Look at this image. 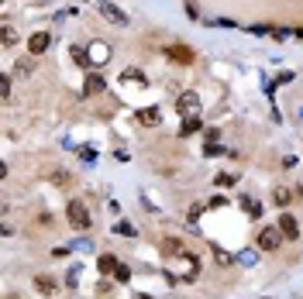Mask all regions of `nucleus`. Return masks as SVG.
<instances>
[{"label": "nucleus", "mask_w": 303, "mask_h": 299, "mask_svg": "<svg viewBox=\"0 0 303 299\" xmlns=\"http://www.w3.org/2000/svg\"><path fill=\"white\" fill-rule=\"evenodd\" d=\"M69 224H73L76 230H86V227L93 224V220H90L86 203H79V200H73V203H69Z\"/></svg>", "instance_id": "1"}, {"label": "nucleus", "mask_w": 303, "mask_h": 299, "mask_svg": "<svg viewBox=\"0 0 303 299\" xmlns=\"http://www.w3.org/2000/svg\"><path fill=\"white\" fill-rule=\"evenodd\" d=\"M79 275H83V272H79V268H73V272H69V279H66V282H69V286H76V282H79Z\"/></svg>", "instance_id": "24"}, {"label": "nucleus", "mask_w": 303, "mask_h": 299, "mask_svg": "<svg viewBox=\"0 0 303 299\" xmlns=\"http://www.w3.org/2000/svg\"><path fill=\"white\" fill-rule=\"evenodd\" d=\"M121 79H124V83H138V86H149L142 69H124V73H121Z\"/></svg>", "instance_id": "13"}, {"label": "nucleus", "mask_w": 303, "mask_h": 299, "mask_svg": "<svg viewBox=\"0 0 303 299\" xmlns=\"http://www.w3.org/2000/svg\"><path fill=\"white\" fill-rule=\"evenodd\" d=\"M279 234H283L286 241H297V237H300V224H297V217L283 214V217H279Z\"/></svg>", "instance_id": "6"}, {"label": "nucleus", "mask_w": 303, "mask_h": 299, "mask_svg": "<svg viewBox=\"0 0 303 299\" xmlns=\"http://www.w3.org/2000/svg\"><path fill=\"white\" fill-rule=\"evenodd\" d=\"M176 107H179L183 117H200V96H197L193 89H190V93H179V103H176Z\"/></svg>", "instance_id": "3"}, {"label": "nucleus", "mask_w": 303, "mask_h": 299, "mask_svg": "<svg viewBox=\"0 0 303 299\" xmlns=\"http://www.w3.org/2000/svg\"><path fill=\"white\" fill-rule=\"evenodd\" d=\"M114 275H117V282H128V279H131V268H128V265H117Z\"/></svg>", "instance_id": "19"}, {"label": "nucleus", "mask_w": 303, "mask_h": 299, "mask_svg": "<svg viewBox=\"0 0 303 299\" xmlns=\"http://www.w3.org/2000/svg\"><path fill=\"white\" fill-rule=\"evenodd\" d=\"M193 131H200V117H186V121H183V131H179V134H183V138H190Z\"/></svg>", "instance_id": "16"}, {"label": "nucleus", "mask_w": 303, "mask_h": 299, "mask_svg": "<svg viewBox=\"0 0 303 299\" xmlns=\"http://www.w3.org/2000/svg\"><path fill=\"white\" fill-rule=\"evenodd\" d=\"M162 255H169V258H179V255H186V248H183V241L179 237H162Z\"/></svg>", "instance_id": "8"}, {"label": "nucleus", "mask_w": 303, "mask_h": 299, "mask_svg": "<svg viewBox=\"0 0 303 299\" xmlns=\"http://www.w3.org/2000/svg\"><path fill=\"white\" fill-rule=\"evenodd\" d=\"M73 59H76V66H93V62H90V52L79 48V45H73Z\"/></svg>", "instance_id": "17"}, {"label": "nucleus", "mask_w": 303, "mask_h": 299, "mask_svg": "<svg viewBox=\"0 0 303 299\" xmlns=\"http://www.w3.org/2000/svg\"><path fill=\"white\" fill-rule=\"evenodd\" d=\"M103 86H107V79H103V76H97V73L86 76V93H100Z\"/></svg>", "instance_id": "12"}, {"label": "nucleus", "mask_w": 303, "mask_h": 299, "mask_svg": "<svg viewBox=\"0 0 303 299\" xmlns=\"http://www.w3.org/2000/svg\"><path fill=\"white\" fill-rule=\"evenodd\" d=\"M135 121H138V124H145V128H155V124L162 121V114H158V107H145V110H138V114H135Z\"/></svg>", "instance_id": "9"}, {"label": "nucleus", "mask_w": 303, "mask_h": 299, "mask_svg": "<svg viewBox=\"0 0 303 299\" xmlns=\"http://www.w3.org/2000/svg\"><path fill=\"white\" fill-rule=\"evenodd\" d=\"M217 186H234V175H231V172H221V175H217Z\"/></svg>", "instance_id": "20"}, {"label": "nucleus", "mask_w": 303, "mask_h": 299, "mask_svg": "<svg viewBox=\"0 0 303 299\" xmlns=\"http://www.w3.org/2000/svg\"><path fill=\"white\" fill-rule=\"evenodd\" d=\"M49 45H52V35H49V31H35V35L28 38V52H31V55L49 52Z\"/></svg>", "instance_id": "5"}, {"label": "nucleus", "mask_w": 303, "mask_h": 299, "mask_svg": "<svg viewBox=\"0 0 303 299\" xmlns=\"http://www.w3.org/2000/svg\"><path fill=\"white\" fill-rule=\"evenodd\" d=\"M14 42H17V31L10 24H3V45H14Z\"/></svg>", "instance_id": "18"}, {"label": "nucleus", "mask_w": 303, "mask_h": 299, "mask_svg": "<svg viewBox=\"0 0 303 299\" xmlns=\"http://www.w3.org/2000/svg\"><path fill=\"white\" fill-rule=\"evenodd\" d=\"M272 200H276V207H290V200H293V193H290L286 186H279V189L272 193Z\"/></svg>", "instance_id": "14"}, {"label": "nucleus", "mask_w": 303, "mask_h": 299, "mask_svg": "<svg viewBox=\"0 0 303 299\" xmlns=\"http://www.w3.org/2000/svg\"><path fill=\"white\" fill-rule=\"evenodd\" d=\"M97 265H100V272H103V275H107V272H117V258H114V255H100V261H97Z\"/></svg>", "instance_id": "15"}, {"label": "nucleus", "mask_w": 303, "mask_h": 299, "mask_svg": "<svg viewBox=\"0 0 303 299\" xmlns=\"http://www.w3.org/2000/svg\"><path fill=\"white\" fill-rule=\"evenodd\" d=\"M100 14H103L110 24H117V28H128V14H124L114 0H100Z\"/></svg>", "instance_id": "2"}, {"label": "nucleus", "mask_w": 303, "mask_h": 299, "mask_svg": "<svg viewBox=\"0 0 303 299\" xmlns=\"http://www.w3.org/2000/svg\"><path fill=\"white\" fill-rule=\"evenodd\" d=\"M86 52H90V62H93V66H103V62L110 59V45H103V42H93Z\"/></svg>", "instance_id": "7"}, {"label": "nucleus", "mask_w": 303, "mask_h": 299, "mask_svg": "<svg viewBox=\"0 0 303 299\" xmlns=\"http://www.w3.org/2000/svg\"><path fill=\"white\" fill-rule=\"evenodd\" d=\"M279 244H283L279 227H262V230H258V248H262V251H276Z\"/></svg>", "instance_id": "4"}, {"label": "nucleus", "mask_w": 303, "mask_h": 299, "mask_svg": "<svg viewBox=\"0 0 303 299\" xmlns=\"http://www.w3.org/2000/svg\"><path fill=\"white\" fill-rule=\"evenodd\" d=\"M35 289H38L42 296H52L59 286H55V279H49V275H35Z\"/></svg>", "instance_id": "11"}, {"label": "nucleus", "mask_w": 303, "mask_h": 299, "mask_svg": "<svg viewBox=\"0 0 303 299\" xmlns=\"http://www.w3.org/2000/svg\"><path fill=\"white\" fill-rule=\"evenodd\" d=\"M165 55H172L179 66H190L193 62V48H186V45H172V48H165Z\"/></svg>", "instance_id": "10"}, {"label": "nucleus", "mask_w": 303, "mask_h": 299, "mask_svg": "<svg viewBox=\"0 0 303 299\" xmlns=\"http://www.w3.org/2000/svg\"><path fill=\"white\" fill-rule=\"evenodd\" d=\"M117 234H124V237H135L138 230H135V227H131V224H117Z\"/></svg>", "instance_id": "21"}, {"label": "nucleus", "mask_w": 303, "mask_h": 299, "mask_svg": "<svg viewBox=\"0 0 303 299\" xmlns=\"http://www.w3.org/2000/svg\"><path fill=\"white\" fill-rule=\"evenodd\" d=\"M214 258H217L221 265H231V255H227V251H221V248H214Z\"/></svg>", "instance_id": "22"}, {"label": "nucleus", "mask_w": 303, "mask_h": 299, "mask_svg": "<svg viewBox=\"0 0 303 299\" xmlns=\"http://www.w3.org/2000/svg\"><path fill=\"white\" fill-rule=\"evenodd\" d=\"M52 179H55V182H59V186H69V172H55V175H52Z\"/></svg>", "instance_id": "23"}]
</instances>
